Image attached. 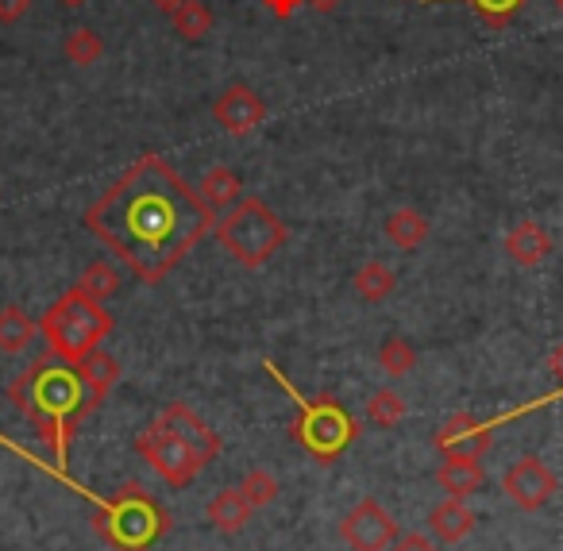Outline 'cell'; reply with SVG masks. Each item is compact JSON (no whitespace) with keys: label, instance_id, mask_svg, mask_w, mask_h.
Returning a JSON list of instances; mask_svg holds the SVG:
<instances>
[{"label":"cell","instance_id":"cell-1","mask_svg":"<svg viewBox=\"0 0 563 551\" xmlns=\"http://www.w3.org/2000/svg\"><path fill=\"white\" fill-rule=\"evenodd\" d=\"M217 224V212L158 155H140L93 205L86 228L135 274L163 282Z\"/></svg>","mask_w":563,"mask_h":551},{"label":"cell","instance_id":"cell-15","mask_svg":"<svg viewBox=\"0 0 563 551\" xmlns=\"http://www.w3.org/2000/svg\"><path fill=\"white\" fill-rule=\"evenodd\" d=\"M251 505H247V497L240 494V486L235 489H220V494H212V502L205 505V517H209V525L217 528V532H224V536H235V532H243V525L251 520Z\"/></svg>","mask_w":563,"mask_h":551},{"label":"cell","instance_id":"cell-26","mask_svg":"<svg viewBox=\"0 0 563 551\" xmlns=\"http://www.w3.org/2000/svg\"><path fill=\"white\" fill-rule=\"evenodd\" d=\"M406 417V397L398 394V389H375V394L367 397V420L378 428H394L398 420Z\"/></svg>","mask_w":563,"mask_h":551},{"label":"cell","instance_id":"cell-14","mask_svg":"<svg viewBox=\"0 0 563 551\" xmlns=\"http://www.w3.org/2000/svg\"><path fill=\"white\" fill-rule=\"evenodd\" d=\"M483 459H463V455H444V463L437 466V482L444 486L448 497L455 502H467L471 494L483 489Z\"/></svg>","mask_w":563,"mask_h":551},{"label":"cell","instance_id":"cell-24","mask_svg":"<svg viewBox=\"0 0 563 551\" xmlns=\"http://www.w3.org/2000/svg\"><path fill=\"white\" fill-rule=\"evenodd\" d=\"M63 51L78 70H89V66H97L104 58V40L93 32V27H74V32L66 35Z\"/></svg>","mask_w":563,"mask_h":551},{"label":"cell","instance_id":"cell-27","mask_svg":"<svg viewBox=\"0 0 563 551\" xmlns=\"http://www.w3.org/2000/svg\"><path fill=\"white\" fill-rule=\"evenodd\" d=\"M240 494L247 497L251 509H266V505H274V497H278V478H274L271 471H263V466H251L240 482Z\"/></svg>","mask_w":563,"mask_h":551},{"label":"cell","instance_id":"cell-3","mask_svg":"<svg viewBox=\"0 0 563 551\" xmlns=\"http://www.w3.org/2000/svg\"><path fill=\"white\" fill-rule=\"evenodd\" d=\"M166 528L170 517L155 497H147L140 482L120 486L93 509V532L117 551H147L155 540H163Z\"/></svg>","mask_w":563,"mask_h":551},{"label":"cell","instance_id":"cell-8","mask_svg":"<svg viewBox=\"0 0 563 551\" xmlns=\"http://www.w3.org/2000/svg\"><path fill=\"white\" fill-rule=\"evenodd\" d=\"M340 540L352 551H390L398 543V520L375 502L363 497L344 520H340Z\"/></svg>","mask_w":563,"mask_h":551},{"label":"cell","instance_id":"cell-18","mask_svg":"<svg viewBox=\"0 0 563 551\" xmlns=\"http://www.w3.org/2000/svg\"><path fill=\"white\" fill-rule=\"evenodd\" d=\"M35 340V320L20 305L0 309V355H24Z\"/></svg>","mask_w":563,"mask_h":551},{"label":"cell","instance_id":"cell-21","mask_svg":"<svg viewBox=\"0 0 563 551\" xmlns=\"http://www.w3.org/2000/svg\"><path fill=\"white\" fill-rule=\"evenodd\" d=\"M355 294L363 297L367 305H378L386 301V297L394 294V286H398V278H394V271L386 263H378V258H371V263H363L360 271H355Z\"/></svg>","mask_w":563,"mask_h":551},{"label":"cell","instance_id":"cell-22","mask_svg":"<svg viewBox=\"0 0 563 551\" xmlns=\"http://www.w3.org/2000/svg\"><path fill=\"white\" fill-rule=\"evenodd\" d=\"M170 24L181 40L201 43L205 35L212 32V12H209V4H201V0H181L178 9L170 12Z\"/></svg>","mask_w":563,"mask_h":551},{"label":"cell","instance_id":"cell-19","mask_svg":"<svg viewBox=\"0 0 563 551\" xmlns=\"http://www.w3.org/2000/svg\"><path fill=\"white\" fill-rule=\"evenodd\" d=\"M78 371H81V378H86V386H89V394L97 397V405L104 401V397L112 394V386L120 382V363L109 355V351H89L86 359H78Z\"/></svg>","mask_w":563,"mask_h":551},{"label":"cell","instance_id":"cell-12","mask_svg":"<svg viewBox=\"0 0 563 551\" xmlns=\"http://www.w3.org/2000/svg\"><path fill=\"white\" fill-rule=\"evenodd\" d=\"M158 425L170 428V432L178 436V440L186 443V448L194 451L197 459H201V466H209L212 459L220 455V448H224V443H220V436L212 432V428L205 425V420L197 417V412L189 409L186 401H170V405H166V409L158 412Z\"/></svg>","mask_w":563,"mask_h":551},{"label":"cell","instance_id":"cell-35","mask_svg":"<svg viewBox=\"0 0 563 551\" xmlns=\"http://www.w3.org/2000/svg\"><path fill=\"white\" fill-rule=\"evenodd\" d=\"M58 4H63V9H86L89 0H58Z\"/></svg>","mask_w":563,"mask_h":551},{"label":"cell","instance_id":"cell-33","mask_svg":"<svg viewBox=\"0 0 563 551\" xmlns=\"http://www.w3.org/2000/svg\"><path fill=\"white\" fill-rule=\"evenodd\" d=\"M306 4H313L317 12H336L340 0H306Z\"/></svg>","mask_w":563,"mask_h":551},{"label":"cell","instance_id":"cell-28","mask_svg":"<svg viewBox=\"0 0 563 551\" xmlns=\"http://www.w3.org/2000/svg\"><path fill=\"white\" fill-rule=\"evenodd\" d=\"M467 4L478 12V20H483V24L509 27V24H514V16L525 9V4H529V0H467Z\"/></svg>","mask_w":563,"mask_h":551},{"label":"cell","instance_id":"cell-16","mask_svg":"<svg viewBox=\"0 0 563 551\" xmlns=\"http://www.w3.org/2000/svg\"><path fill=\"white\" fill-rule=\"evenodd\" d=\"M429 528H432V536H437V540L460 543V540H467L471 528H475V513L467 509V502H455V497H448V502L432 505Z\"/></svg>","mask_w":563,"mask_h":551},{"label":"cell","instance_id":"cell-11","mask_svg":"<svg viewBox=\"0 0 563 551\" xmlns=\"http://www.w3.org/2000/svg\"><path fill=\"white\" fill-rule=\"evenodd\" d=\"M490 425L475 420L471 412H452L444 425L432 432V448L440 455H463V459H483L490 451Z\"/></svg>","mask_w":563,"mask_h":551},{"label":"cell","instance_id":"cell-29","mask_svg":"<svg viewBox=\"0 0 563 551\" xmlns=\"http://www.w3.org/2000/svg\"><path fill=\"white\" fill-rule=\"evenodd\" d=\"M32 9V0H0V24H20Z\"/></svg>","mask_w":563,"mask_h":551},{"label":"cell","instance_id":"cell-25","mask_svg":"<svg viewBox=\"0 0 563 551\" xmlns=\"http://www.w3.org/2000/svg\"><path fill=\"white\" fill-rule=\"evenodd\" d=\"M378 366H383L386 378H406L409 371L417 366V351L409 340H401V335H390V340L378 348Z\"/></svg>","mask_w":563,"mask_h":551},{"label":"cell","instance_id":"cell-7","mask_svg":"<svg viewBox=\"0 0 563 551\" xmlns=\"http://www.w3.org/2000/svg\"><path fill=\"white\" fill-rule=\"evenodd\" d=\"M135 451H140L143 463H147L163 482H170L174 489H186L189 482H194L197 474L205 471L201 459H197L194 451H189L186 443H181L178 436L170 432V428L158 425V420L135 436Z\"/></svg>","mask_w":563,"mask_h":551},{"label":"cell","instance_id":"cell-20","mask_svg":"<svg viewBox=\"0 0 563 551\" xmlns=\"http://www.w3.org/2000/svg\"><path fill=\"white\" fill-rule=\"evenodd\" d=\"M386 240L401 251H417L429 240V220L417 209H394L390 217H386Z\"/></svg>","mask_w":563,"mask_h":551},{"label":"cell","instance_id":"cell-17","mask_svg":"<svg viewBox=\"0 0 563 551\" xmlns=\"http://www.w3.org/2000/svg\"><path fill=\"white\" fill-rule=\"evenodd\" d=\"M197 194H201V201L209 205L212 212H228L243 197V181H240V174L228 170V166H212V170H205V178L197 181Z\"/></svg>","mask_w":563,"mask_h":551},{"label":"cell","instance_id":"cell-31","mask_svg":"<svg viewBox=\"0 0 563 551\" xmlns=\"http://www.w3.org/2000/svg\"><path fill=\"white\" fill-rule=\"evenodd\" d=\"M390 551H440V548L432 540H424V536L409 532V536H398V543H394Z\"/></svg>","mask_w":563,"mask_h":551},{"label":"cell","instance_id":"cell-10","mask_svg":"<svg viewBox=\"0 0 563 551\" xmlns=\"http://www.w3.org/2000/svg\"><path fill=\"white\" fill-rule=\"evenodd\" d=\"M212 120L220 124V132H228L232 140H243V135H251L266 120V101L251 86L235 81V86H228L224 93H220V101L212 104Z\"/></svg>","mask_w":563,"mask_h":551},{"label":"cell","instance_id":"cell-36","mask_svg":"<svg viewBox=\"0 0 563 551\" xmlns=\"http://www.w3.org/2000/svg\"><path fill=\"white\" fill-rule=\"evenodd\" d=\"M555 9H560V12H563V0H555Z\"/></svg>","mask_w":563,"mask_h":551},{"label":"cell","instance_id":"cell-2","mask_svg":"<svg viewBox=\"0 0 563 551\" xmlns=\"http://www.w3.org/2000/svg\"><path fill=\"white\" fill-rule=\"evenodd\" d=\"M9 401L24 412L35 436L51 448L55 463H66L74 432L86 425L89 412L101 409L97 397L89 394L78 363H66L58 355L35 359L24 374H16L9 386Z\"/></svg>","mask_w":563,"mask_h":551},{"label":"cell","instance_id":"cell-9","mask_svg":"<svg viewBox=\"0 0 563 551\" xmlns=\"http://www.w3.org/2000/svg\"><path fill=\"white\" fill-rule=\"evenodd\" d=\"M555 489H560V478H555V474L548 471V463H540L537 455L517 459V463L506 471V478H501V494L525 513L544 509V505L552 502Z\"/></svg>","mask_w":563,"mask_h":551},{"label":"cell","instance_id":"cell-32","mask_svg":"<svg viewBox=\"0 0 563 551\" xmlns=\"http://www.w3.org/2000/svg\"><path fill=\"white\" fill-rule=\"evenodd\" d=\"M548 371H552V378L560 382V389H563V343L552 348V355H548Z\"/></svg>","mask_w":563,"mask_h":551},{"label":"cell","instance_id":"cell-5","mask_svg":"<svg viewBox=\"0 0 563 551\" xmlns=\"http://www.w3.org/2000/svg\"><path fill=\"white\" fill-rule=\"evenodd\" d=\"M220 247L235 258L240 266L255 271L266 258H274V251L290 240V228L282 224V217L258 197H240L228 212H220V220L212 224Z\"/></svg>","mask_w":563,"mask_h":551},{"label":"cell","instance_id":"cell-4","mask_svg":"<svg viewBox=\"0 0 563 551\" xmlns=\"http://www.w3.org/2000/svg\"><path fill=\"white\" fill-rule=\"evenodd\" d=\"M40 332L47 340L51 355L66 359V363H78L89 351L101 348V340H109L112 312L104 309V301H93V297L74 286L40 317Z\"/></svg>","mask_w":563,"mask_h":551},{"label":"cell","instance_id":"cell-30","mask_svg":"<svg viewBox=\"0 0 563 551\" xmlns=\"http://www.w3.org/2000/svg\"><path fill=\"white\" fill-rule=\"evenodd\" d=\"M301 4H306V0H263V9L271 12L274 20H290Z\"/></svg>","mask_w":563,"mask_h":551},{"label":"cell","instance_id":"cell-23","mask_svg":"<svg viewBox=\"0 0 563 551\" xmlns=\"http://www.w3.org/2000/svg\"><path fill=\"white\" fill-rule=\"evenodd\" d=\"M78 289L93 297V301H109V297L120 294V271L112 263H104V258H97V263H89L81 271Z\"/></svg>","mask_w":563,"mask_h":551},{"label":"cell","instance_id":"cell-6","mask_svg":"<svg viewBox=\"0 0 563 551\" xmlns=\"http://www.w3.org/2000/svg\"><path fill=\"white\" fill-rule=\"evenodd\" d=\"M282 386L294 394V386L286 378H282ZM290 432H294V440L301 443V451L313 455V463L329 466L360 440L363 425L332 394H321V397H313V401H309V397H298V417H294Z\"/></svg>","mask_w":563,"mask_h":551},{"label":"cell","instance_id":"cell-13","mask_svg":"<svg viewBox=\"0 0 563 551\" xmlns=\"http://www.w3.org/2000/svg\"><path fill=\"white\" fill-rule=\"evenodd\" d=\"M506 255L514 258L517 266H540L548 255H552V235H548L544 224L537 220H521L506 232Z\"/></svg>","mask_w":563,"mask_h":551},{"label":"cell","instance_id":"cell-34","mask_svg":"<svg viewBox=\"0 0 563 551\" xmlns=\"http://www.w3.org/2000/svg\"><path fill=\"white\" fill-rule=\"evenodd\" d=\"M151 4H155V9H158V12H166V16H170V12H174V9H178L181 0H151Z\"/></svg>","mask_w":563,"mask_h":551}]
</instances>
